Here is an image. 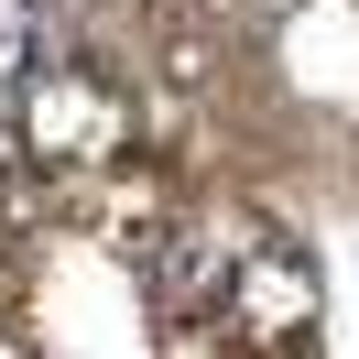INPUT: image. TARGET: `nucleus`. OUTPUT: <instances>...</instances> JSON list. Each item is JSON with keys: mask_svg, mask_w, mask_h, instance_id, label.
Listing matches in <instances>:
<instances>
[{"mask_svg": "<svg viewBox=\"0 0 359 359\" xmlns=\"http://www.w3.org/2000/svg\"><path fill=\"white\" fill-rule=\"evenodd\" d=\"M207 294H218V316L250 337V348H294V337L316 327V272H305V250H283V240L218 250Z\"/></svg>", "mask_w": 359, "mask_h": 359, "instance_id": "obj_1", "label": "nucleus"}, {"mask_svg": "<svg viewBox=\"0 0 359 359\" xmlns=\"http://www.w3.org/2000/svg\"><path fill=\"white\" fill-rule=\"evenodd\" d=\"M22 109H33L44 163H98V153L120 142V98L98 88L88 66H33V76H22Z\"/></svg>", "mask_w": 359, "mask_h": 359, "instance_id": "obj_2", "label": "nucleus"}]
</instances>
